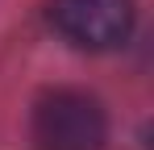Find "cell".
<instances>
[{
    "label": "cell",
    "mask_w": 154,
    "mask_h": 150,
    "mask_svg": "<svg viewBox=\"0 0 154 150\" xmlns=\"http://www.w3.org/2000/svg\"><path fill=\"white\" fill-rule=\"evenodd\" d=\"M108 138L104 108L83 92L58 88L33 108V142L38 150H100Z\"/></svg>",
    "instance_id": "1"
},
{
    "label": "cell",
    "mask_w": 154,
    "mask_h": 150,
    "mask_svg": "<svg viewBox=\"0 0 154 150\" xmlns=\"http://www.w3.org/2000/svg\"><path fill=\"white\" fill-rule=\"evenodd\" d=\"M50 25L79 50H117L133 33V0H54Z\"/></svg>",
    "instance_id": "2"
}]
</instances>
